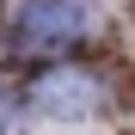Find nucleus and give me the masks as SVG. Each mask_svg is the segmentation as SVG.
<instances>
[{"label": "nucleus", "instance_id": "obj_1", "mask_svg": "<svg viewBox=\"0 0 135 135\" xmlns=\"http://www.w3.org/2000/svg\"><path fill=\"white\" fill-rule=\"evenodd\" d=\"M92 31V0H18L12 37L25 49H61Z\"/></svg>", "mask_w": 135, "mask_h": 135}, {"label": "nucleus", "instance_id": "obj_2", "mask_svg": "<svg viewBox=\"0 0 135 135\" xmlns=\"http://www.w3.org/2000/svg\"><path fill=\"white\" fill-rule=\"evenodd\" d=\"M31 104L43 117H61V123H80L104 104V86L86 74V68H43L31 80Z\"/></svg>", "mask_w": 135, "mask_h": 135}]
</instances>
